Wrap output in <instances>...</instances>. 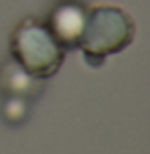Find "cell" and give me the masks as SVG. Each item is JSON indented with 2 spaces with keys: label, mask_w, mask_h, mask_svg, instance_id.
Returning a JSON list of instances; mask_svg holds the SVG:
<instances>
[{
  "label": "cell",
  "mask_w": 150,
  "mask_h": 154,
  "mask_svg": "<svg viewBox=\"0 0 150 154\" xmlns=\"http://www.w3.org/2000/svg\"><path fill=\"white\" fill-rule=\"evenodd\" d=\"M134 40V22L118 6L101 4L87 10L79 48L91 65H99L107 55L123 51Z\"/></svg>",
  "instance_id": "6da1fadb"
},
{
  "label": "cell",
  "mask_w": 150,
  "mask_h": 154,
  "mask_svg": "<svg viewBox=\"0 0 150 154\" xmlns=\"http://www.w3.org/2000/svg\"><path fill=\"white\" fill-rule=\"evenodd\" d=\"M87 20V8L77 0H61L47 16V30L63 50L79 48L83 28Z\"/></svg>",
  "instance_id": "3957f363"
},
{
  "label": "cell",
  "mask_w": 150,
  "mask_h": 154,
  "mask_svg": "<svg viewBox=\"0 0 150 154\" xmlns=\"http://www.w3.org/2000/svg\"><path fill=\"white\" fill-rule=\"evenodd\" d=\"M2 87L8 89L12 95H28V91L32 89L36 77L26 73L16 61H10L2 67Z\"/></svg>",
  "instance_id": "277c9868"
},
{
  "label": "cell",
  "mask_w": 150,
  "mask_h": 154,
  "mask_svg": "<svg viewBox=\"0 0 150 154\" xmlns=\"http://www.w3.org/2000/svg\"><path fill=\"white\" fill-rule=\"evenodd\" d=\"M14 61L36 79L55 75L65 57V50L55 42L46 24L36 18H24L10 40Z\"/></svg>",
  "instance_id": "7a4b0ae2"
}]
</instances>
